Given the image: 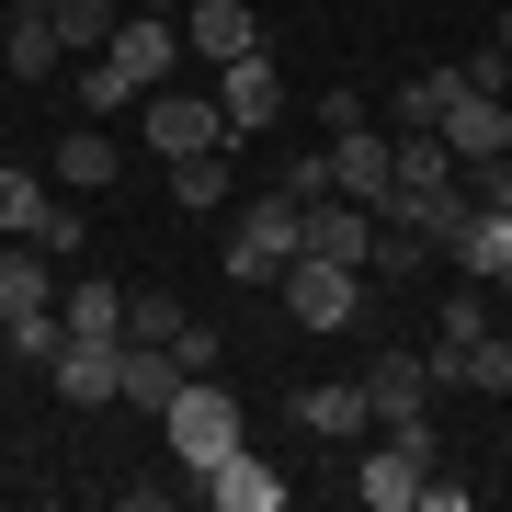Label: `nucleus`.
Segmentation results:
<instances>
[{
  "label": "nucleus",
  "mask_w": 512,
  "mask_h": 512,
  "mask_svg": "<svg viewBox=\"0 0 512 512\" xmlns=\"http://www.w3.org/2000/svg\"><path fill=\"white\" fill-rule=\"evenodd\" d=\"M46 217H57V194L35 171H0V239H46Z\"/></svg>",
  "instance_id": "obj_26"
},
{
  "label": "nucleus",
  "mask_w": 512,
  "mask_h": 512,
  "mask_svg": "<svg viewBox=\"0 0 512 512\" xmlns=\"http://www.w3.org/2000/svg\"><path fill=\"white\" fill-rule=\"evenodd\" d=\"M308 251L319 262H376V205H353V194L308 205Z\"/></svg>",
  "instance_id": "obj_18"
},
{
  "label": "nucleus",
  "mask_w": 512,
  "mask_h": 512,
  "mask_svg": "<svg viewBox=\"0 0 512 512\" xmlns=\"http://www.w3.org/2000/svg\"><path fill=\"white\" fill-rule=\"evenodd\" d=\"M35 308H57V262L35 251V239H0V330L35 319Z\"/></svg>",
  "instance_id": "obj_17"
},
{
  "label": "nucleus",
  "mask_w": 512,
  "mask_h": 512,
  "mask_svg": "<svg viewBox=\"0 0 512 512\" xmlns=\"http://www.w3.org/2000/svg\"><path fill=\"white\" fill-rule=\"evenodd\" d=\"M23 12H57V0H23Z\"/></svg>",
  "instance_id": "obj_38"
},
{
  "label": "nucleus",
  "mask_w": 512,
  "mask_h": 512,
  "mask_svg": "<svg viewBox=\"0 0 512 512\" xmlns=\"http://www.w3.org/2000/svg\"><path fill=\"white\" fill-rule=\"evenodd\" d=\"M171 353H183L194 376H217V365H228V342H217V330H205V319H194V330H183V342H171Z\"/></svg>",
  "instance_id": "obj_35"
},
{
  "label": "nucleus",
  "mask_w": 512,
  "mask_h": 512,
  "mask_svg": "<svg viewBox=\"0 0 512 512\" xmlns=\"http://www.w3.org/2000/svg\"><path fill=\"white\" fill-rule=\"evenodd\" d=\"M296 251H308V194L274 183V194L239 205V228H228V285H262V296H274Z\"/></svg>",
  "instance_id": "obj_1"
},
{
  "label": "nucleus",
  "mask_w": 512,
  "mask_h": 512,
  "mask_svg": "<svg viewBox=\"0 0 512 512\" xmlns=\"http://www.w3.org/2000/svg\"><path fill=\"white\" fill-rule=\"evenodd\" d=\"M103 57H114V69L137 80V92H160V80H171V69L194 57V46H183V12H126V23H114V46H103Z\"/></svg>",
  "instance_id": "obj_6"
},
{
  "label": "nucleus",
  "mask_w": 512,
  "mask_h": 512,
  "mask_svg": "<svg viewBox=\"0 0 512 512\" xmlns=\"http://www.w3.org/2000/svg\"><path fill=\"white\" fill-rule=\"evenodd\" d=\"M69 103H80V114H137L148 92L114 69V57H80V69H69Z\"/></svg>",
  "instance_id": "obj_25"
},
{
  "label": "nucleus",
  "mask_w": 512,
  "mask_h": 512,
  "mask_svg": "<svg viewBox=\"0 0 512 512\" xmlns=\"http://www.w3.org/2000/svg\"><path fill=\"white\" fill-rule=\"evenodd\" d=\"M274 296H285L296 330H353V319H365V262H319V251H296Z\"/></svg>",
  "instance_id": "obj_3"
},
{
  "label": "nucleus",
  "mask_w": 512,
  "mask_h": 512,
  "mask_svg": "<svg viewBox=\"0 0 512 512\" xmlns=\"http://www.w3.org/2000/svg\"><path fill=\"white\" fill-rule=\"evenodd\" d=\"M217 114H228V148L262 137V126L285 114V69H274V46H251V57H228V69H217Z\"/></svg>",
  "instance_id": "obj_5"
},
{
  "label": "nucleus",
  "mask_w": 512,
  "mask_h": 512,
  "mask_svg": "<svg viewBox=\"0 0 512 512\" xmlns=\"http://www.w3.org/2000/svg\"><path fill=\"white\" fill-rule=\"evenodd\" d=\"M365 399H376V433H399V444L433 456V353H376Z\"/></svg>",
  "instance_id": "obj_4"
},
{
  "label": "nucleus",
  "mask_w": 512,
  "mask_h": 512,
  "mask_svg": "<svg viewBox=\"0 0 512 512\" xmlns=\"http://www.w3.org/2000/svg\"><path fill=\"white\" fill-rule=\"evenodd\" d=\"M501 296H512V262H501Z\"/></svg>",
  "instance_id": "obj_39"
},
{
  "label": "nucleus",
  "mask_w": 512,
  "mask_h": 512,
  "mask_svg": "<svg viewBox=\"0 0 512 512\" xmlns=\"http://www.w3.org/2000/svg\"><path fill=\"white\" fill-rule=\"evenodd\" d=\"M0 69H12V80H57V69H69L57 12H23V0H12V23H0Z\"/></svg>",
  "instance_id": "obj_14"
},
{
  "label": "nucleus",
  "mask_w": 512,
  "mask_h": 512,
  "mask_svg": "<svg viewBox=\"0 0 512 512\" xmlns=\"http://www.w3.org/2000/svg\"><path fill=\"white\" fill-rule=\"evenodd\" d=\"M194 148H228V114L205 103V92H148V160H194Z\"/></svg>",
  "instance_id": "obj_7"
},
{
  "label": "nucleus",
  "mask_w": 512,
  "mask_h": 512,
  "mask_svg": "<svg viewBox=\"0 0 512 512\" xmlns=\"http://www.w3.org/2000/svg\"><path fill=\"white\" fill-rule=\"evenodd\" d=\"M444 262H456V274H478V285H501V262H512V205H467L456 239H444Z\"/></svg>",
  "instance_id": "obj_16"
},
{
  "label": "nucleus",
  "mask_w": 512,
  "mask_h": 512,
  "mask_svg": "<svg viewBox=\"0 0 512 512\" xmlns=\"http://www.w3.org/2000/svg\"><path fill=\"white\" fill-rule=\"evenodd\" d=\"M114 171H126V148H114V126H69V137H57V183H69V194H103Z\"/></svg>",
  "instance_id": "obj_20"
},
{
  "label": "nucleus",
  "mask_w": 512,
  "mask_h": 512,
  "mask_svg": "<svg viewBox=\"0 0 512 512\" xmlns=\"http://www.w3.org/2000/svg\"><path fill=\"white\" fill-rule=\"evenodd\" d=\"M444 137H456V160H501V148H512V103H490V92H467L456 114H444Z\"/></svg>",
  "instance_id": "obj_22"
},
{
  "label": "nucleus",
  "mask_w": 512,
  "mask_h": 512,
  "mask_svg": "<svg viewBox=\"0 0 512 512\" xmlns=\"http://www.w3.org/2000/svg\"><path fill=\"white\" fill-rule=\"evenodd\" d=\"M57 319H69V342H126V285H103V274L57 285Z\"/></svg>",
  "instance_id": "obj_19"
},
{
  "label": "nucleus",
  "mask_w": 512,
  "mask_h": 512,
  "mask_svg": "<svg viewBox=\"0 0 512 512\" xmlns=\"http://www.w3.org/2000/svg\"><path fill=\"white\" fill-rule=\"evenodd\" d=\"M319 126H330V137H353V126H376V103H365V92H330V103H319Z\"/></svg>",
  "instance_id": "obj_34"
},
{
  "label": "nucleus",
  "mask_w": 512,
  "mask_h": 512,
  "mask_svg": "<svg viewBox=\"0 0 512 512\" xmlns=\"http://www.w3.org/2000/svg\"><path fill=\"white\" fill-rule=\"evenodd\" d=\"M239 183V148H194V160H171V205H228Z\"/></svg>",
  "instance_id": "obj_24"
},
{
  "label": "nucleus",
  "mask_w": 512,
  "mask_h": 512,
  "mask_svg": "<svg viewBox=\"0 0 512 512\" xmlns=\"http://www.w3.org/2000/svg\"><path fill=\"white\" fill-rule=\"evenodd\" d=\"M46 376H57V399H69V410H103V399H126V342H69Z\"/></svg>",
  "instance_id": "obj_12"
},
{
  "label": "nucleus",
  "mask_w": 512,
  "mask_h": 512,
  "mask_svg": "<svg viewBox=\"0 0 512 512\" xmlns=\"http://www.w3.org/2000/svg\"><path fill=\"white\" fill-rule=\"evenodd\" d=\"M160 444H171V467L183 478H205L239 444V387H217V376H183V399L160 410Z\"/></svg>",
  "instance_id": "obj_2"
},
{
  "label": "nucleus",
  "mask_w": 512,
  "mask_h": 512,
  "mask_svg": "<svg viewBox=\"0 0 512 512\" xmlns=\"http://www.w3.org/2000/svg\"><path fill=\"white\" fill-rule=\"evenodd\" d=\"M433 387H478V399H512V342L478 330V342H433Z\"/></svg>",
  "instance_id": "obj_13"
},
{
  "label": "nucleus",
  "mask_w": 512,
  "mask_h": 512,
  "mask_svg": "<svg viewBox=\"0 0 512 512\" xmlns=\"http://www.w3.org/2000/svg\"><path fill=\"white\" fill-rule=\"evenodd\" d=\"M183 46L228 69V57H251V46H262V12H251V0H194V12H183Z\"/></svg>",
  "instance_id": "obj_15"
},
{
  "label": "nucleus",
  "mask_w": 512,
  "mask_h": 512,
  "mask_svg": "<svg viewBox=\"0 0 512 512\" xmlns=\"http://www.w3.org/2000/svg\"><path fill=\"white\" fill-rule=\"evenodd\" d=\"M421 467H433L421 444L376 433V444H365V467H353V501H365V512H421Z\"/></svg>",
  "instance_id": "obj_8"
},
{
  "label": "nucleus",
  "mask_w": 512,
  "mask_h": 512,
  "mask_svg": "<svg viewBox=\"0 0 512 512\" xmlns=\"http://www.w3.org/2000/svg\"><path fill=\"white\" fill-rule=\"evenodd\" d=\"M274 183H285V194H308V205H319V194H330V137H319V148H296V160L274 171Z\"/></svg>",
  "instance_id": "obj_33"
},
{
  "label": "nucleus",
  "mask_w": 512,
  "mask_h": 512,
  "mask_svg": "<svg viewBox=\"0 0 512 512\" xmlns=\"http://www.w3.org/2000/svg\"><path fill=\"white\" fill-rule=\"evenodd\" d=\"M0 353H12V365H57V353H69V319H57V308L12 319V330H0Z\"/></svg>",
  "instance_id": "obj_28"
},
{
  "label": "nucleus",
  "mask_w": 512,
  "mask_h": 512,
  "mask_svg": "<svg viewBox=\"0 0 512 512\" xmlns=\"http://www.w3.org/2000/svg\"><path fill=\"white\" fill-rule=\"evenodd\" d=\"M456 103H467V80H456V69H410V80H399V103H387V114H399V126H444Z\"/></svg>",
  "instance_id": "obj_23"
},
{
  "label": "nucleus",
  "mask_w": 512,
  "mask_h": 512,
  "mask_svg": "<svg viewBox=\"0 0 512 512\" xmlns=\"http://www.w3.org/2000/svg\"><path fill=\"white\" fill-rule=\"evenodd\" d=\"M194 501H217V512H285V467H262L251 444H228V456L194 478Z\"/></svg>",
  "instance_id": "obj_9"
},
{
  "label": "nucleus",
  "mask_w": 512,
  "mask_h": 512,
  "mask_svg": "<svg viewBox=\"0 0 512 512\" xmlns=\"http://www.w3.org/2000/svg\"><path fill=\"white\" fill-rule=\"evenodd\" d=\"M183 376H194V365H183L171 342H126V399H137L148 421H160L171 399H183Z\"/></svg>",
  "instance_id": "obj_21"
},
{
  "label": "nucleus",
  "mask_w": 512,
  "mask_h": 512,
  "mask_svg": "<svg viewBox=\"0 0 512 512\" xmlns=\"http://www.w3.org/2000/svg\"><path fill=\"white\" fill-rule=\"evenodd\" d=\"M478 330H490V285L467 274V296H444V308H433V342H478Z\"/></svg>",
  "instance_id": "obj_30"
},
{
  "label": "nucleus",
  "mask_w": 512,
  "mask_h": 512,
  "mask_svg": "<svg viewBox=\"0 0 512 512\" xmlns=\"http://www.w3.org/2000/svg\"><path fill=\"white\" fill-rule=\"evenodd\" d=\"M490 35H501V46H512V12H501V23H490Z\"/></svg>",
  "instance_id": "obj_37"
},
{
  "label": "nucleus",
  "mask_w": 512,
  "mask_h": 512,
  "mask_svg": "<svg viewBox=\"0 0 512 512\" xmlns=\"http://www.w3.org/2000/svg\"><path fill=\"white\" fill-rule=\"evenodd\" d=\"M148 12H194V0H148Z\"/></svg>",
  "instance_id": "obj_36"
},
{
  "label": "nucleus",
  "mask_w": 512,
  "mask_h": 512,
  "mask_svg": "<svg viewBox=\"0 0 512 512\" xmlns=\"http://www.w3.org/2000/svg\"><path fill=\"white\" fill-rule=\"evenodd\" d=\"M285 421L319 433V444H365V433H376V399H365V376H353V387H296Z\"/></svg>",
  "instance_id": "obj_10"
},
{
  "label": "nucleus",
  "mask_w": 512,
  "mask_h": 512,
  "mask_svg": "<svg viewBox=\"0 0 512 512\" xmlns=\"http://www.w3.org/2000/svg\"><path fill=\"white\" fill-rule=\"evenodd\" d=\"M330 194H353V205H387V194H399L387 126H353V137H330Z\"/></svg>",
  "instance_id": "obj_11"
},
{
  "label": "nucleus",
  "mask_w": 512,
  "mask_h": 512,
  "mask_svg": "<svg viewBox=\"0 0 512 512\" xmlns=\"http://www.w3.org/2000/svg\"><path fill=\"white\" fill-rule=\"evenodd\" d=\"M456 80H467V92H490V103H512V46L490 35L478 57H456Z\"/></svg>",
  "instance_id": "obj_31"
},
{
  "label": "nucleus",
  "mask_w": 512,
  "mask_h": 512,
  "mask_svg": "<svg viewBox=\"0 0 512 512\" xmlns=\"http://www.w3.org/2000/svg\"><path fill=\"white\" fill-rule=\"evenodd\" d=\"M456 183H467V205H512V148L501 160H456Z\"/></svg>",
  "instance_id": "obj_32"
},
{
  "label": "nucleus",
  "mask_w": 512,
  "mask_h": 512,
  "mask_svg": "<svg viewBox=\"0 0 512 512\" xmlns=\"http://www.w3.org/2000/svg\"><path fill=\"white\" fill-rule=\"evenodd\" d=\"M183 330H194V308H183V296H160V285H126V342H183Z\"/></svg>",
  "instance_id": "obj_27"
},
{
  "label": "nucleus",
  "mask_w": 512,
  "mask_h": 512,
  "mask_svg": "<svg viewBox=\"0 0 512 512\" xmlns=\"http://www.w3.org/2000/svg\"><path fill=\"white\" fill-rule=\"evenodd\" d=\"M114 23H126L114 0H57V35H69V57H103V46H114Z\"/></svg>",
  "instance_id": "obj_29"
}]
</instances>
